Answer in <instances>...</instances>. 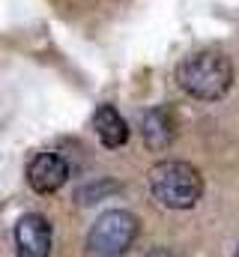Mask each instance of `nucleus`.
Wrapping results in <instances>:
<instances>
[{"instance_id": "5", "label": "nucleus", "mask_w": 239, "mask_h": 257, "mask_svg": "<svg viewBox=\"0 0 239 257\" xmlns=\"http://www.w3.org/2000/svg\"><path fill=\"white\" fill-rule=\"evenodd\" d=\"M69 180V165L57 153H36L27 165V183L39 194H51Z\"/></svg>"}, {"instance_id": "9", "label": "nucleus", "mask_w": 239, "mask_h": 257, "mask_svg": "<svg viewBox=\"0 0 239 257\" xmlns=\"http://www.w3.org/2000/svg\"><path fill=\"white\" fill-rule=\"evenodd\" d=\"M144 257H174L171 251H165V248H153V251H147Z\"/></svg>"}, {"instance_id": "8", "label": "nucleus", "mask_w": 239, "mask_h": 257, "mask_svg": "<svg viewBox=\"0 0 239 257\" xmlns=\"http://www.w3.org/2000/svg\"><path fill=\"white\" fill-rule=\"evenodd\" d=\"M114 192H120V186L114 180H102L99 186L90 183V186H84V189L78 192V203H93V200H99V197H105V194H114Z\"/></svg>"}, {"instance_id": "4", "label": "nucleus", "mask_w": 239, "mask_h": 257, "mask_svg": "<svg viewBox=\"0 0 239 257\" xmlns=\"http://www.w3.org/2000/svg\"><path fill=\"white\" fill-rule=\"evenodd\" d=\"M18 257H51V224L39 212H27L15 224Z\"/></svg>"}, {"instance_id": "6", "label": "nucleus", "mask_w": 239, "mask_h": 257, "mask_svg": "<svg viewBox=\"0 0 239 257\" xmlns=\"http://www.w3.org/2000/svg\"><path fill=\"white\" fill-rule=\"evenodd\" d=\"M141 135L150 150H165L177 138V117L171 108H150L141 114Z\"/></svg>"}, {"instance_id": "3", "label": "nucleus", "mask_w": 239, "mask_h": 257, "mask_svg": "<svg viewBox=\"0 0 239 257\" xmlns=\"http://www.w3.org/2000/svg\"><path fill=\"white\" fill-rule=\"evenodd\" d=\"M135 236H138V215H132L129 209H108L90 227L87 251L90 257H120L129 251Z\"/></svg>"}, {"instance_id": "2", "label": "nucleus", "mask_w": 239, "mask_h": 257, "mask_svg": "<svg viewBox=\"0 0 239 257\" xmlns=\"http://www.w3.org/2000/svg\"><path fill=\"white\" fill-rule=\"evenodd\" d=\"M150 192L168 209H191L203 194V180L188 162H159L150 168Z\"/></svg>"}, {"instance_id": "7", "label": "nucleus", "mask_w": 239, "mask_h": 257, "mask_svg": "<svg viewBox=\"0 0 239 257\" xmlns=\"http://www.w3.org/2000/svg\"><path fill=\"white\" fill-rule=\"evenodd\" d=\"M93 128H96L99 141H102L108 150H120V147L129 141V126H126V120L120 117V111L111 108V105L96 108V114H93Z\"/></svg>"}, {"instance_id": "1", "label": "nucleus", "mask_w": 239, "mask_h": 257, "mask_svg": "<svg viewBox=\"0 0 239 257\" xmlns=\"http://www.w3.org/2000/svg\"><path fill=\"white\" fill-rule=\"evenodd\" d=\"M177 84L194 99L215 102L233 84V66L221 51H197L177 66Z\"/></svg>"}, {"instance_id": "10", "label": "nucleus", "mask_w": 239, "mask_h": 257, "mask_svg": "<svg viewBox=\"0 0 239 257\" xmlns=\"http://www.w3.org/2000/svg\"><path fill=\"white\" fill-rule=\"evenodd\" d=\"M233 257H239V251H236V254H233Z\"/></svg>"}]
</instances>
